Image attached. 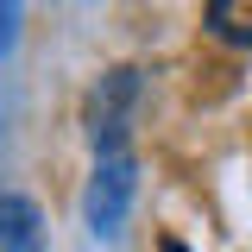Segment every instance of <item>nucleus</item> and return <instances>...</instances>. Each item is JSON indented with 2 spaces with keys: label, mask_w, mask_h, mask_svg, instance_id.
Returning a JSON list of instances; mask_svg holds the SVG:
<instances>
[{
  "label": "nucleus",
  "mask_w": 252,
  "mask_h": 252,
  "mask_svg": "<svg viewBox=\"0 0 252 252\" xmlns=\"http://www.w3.org/2000/svg\"><path fill=\"white\" fill-rule=\"evenodd\" d=\"M132 195H139V164L126 152L101 158L89 177V195H82V215H89V227L101 233V240H114L126 227V215H132Z\"/></svg>",
  "instance_id": "f257e3e1"
},
{
  "label": "nucleus",
  "mask_w": 252,
  "mask_h": 252,
  "mask_svg": "<svg viewBox=\"0 0 252 252\" xmlns=\"http://www.w3.org/2000/svg\"><path fill=\"white\" fill-rule=\"evenodd\" d=\"M132 107H139V69H107L89 94V139L101 158H114L132 132Z\"/></svg>",
  "instance_id": "f03ea898"
},
{
  "label": "nucleus",
  "mask_w": 252,
  "mask_h": 252,
  "mask_svg": "<svg viewBox=\"0 0 252 252\" xmlns=\"http://www.w3.org/2000/svg\"><path fill=\"white\" fill-rule=\"evenodd\" d=\"M0 252H44V220L26 195H0Z\"/></svg>",
  "instance_id": "7ed1b4c3"
},
{
  "label": "nucleus",
  "mask_w": 252,
  "mask_h": 252,
  "mask_svg": "<svg viewBox=\"0 0 252 252\" xmlns=\"http://www.w3.org/2000/svg\"><path fill=\"white\" fill-rule=\"evenodd\" d=\"M208 19H215V32H220V38H233V44H252L246 13H233V6H208Z\"/></svg>",
  "instance_id": "20e7f679"
},
{
  "label": "nucleus",
  "mask_w": 252,
  "mask_h": 252,
  "mask_svg": "<svg viewBox=\"0 0 252 252\" xmlns=\"http://www.w3.org/2000/svg\"><path fill=\"white\" fill-rule=\"evenodd\" d=\"M13 26H19V13H13V6H0V51L13 44Z\"/></svg>",
  "instance_id": "39448f33"
}]
</instances>
